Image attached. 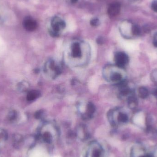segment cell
Here are the masks:
<instances>
[{"instance_id": "cell-1", "label": "cell", "mask_w": 157, "mask_h": 157, "mask_svg": "<svg viewBox=\"0 0 157 157\" xmlns=\"http://www.w3.org/2000/svg\"><path fill=\"white\" fill-rule=\"evenodd\" d=\"M51 29L50 31L51 35L54 36H57L60 32L65 28L66 24L60 18L55 17L52 19L51 22Z\"/></svg>"}, {"instance_id": "cell-2", "label": "cell", "mask_w": 157, "mask_h": 157, "mask_svg": "<svg viewBox=\"0 0 157 157\" xmlns=\"http://www.w3.org/2000/svg\"><path fill=\"white\" fill-rule=\"evenodd\" d=\"M132 157H152V153H149L143 146L138 144L134 147L132 151Z\"/></svg>"}, {"instance_id": "cell-3", "label": "cell", "mask_w": 157, "mask_h": 157, "mask_svg": "<svg viewBox=\"0 0 157 157\" xmlns=\"http://www.w3.org/2000/svg\"><path fill=\"white\" fill-rule=\"evenodd\" d=\"M115 58L116 64L119 67H124L128 63V57L124 52H117L115 54Z\"/></svg>"}, {"instance_id": "cell-4", "label": "cell", "mask_w": 157, "mask_h": 157, "mask_svg": "<svg viewBox=\"0 0 157 157\" xmlns=\"http://www.w3.org/2000/svg\"><path fill=\"white\" fill-rule=\"evenodd\" d=\"M23 24L24 28L29 31H33L37 28V22L30 17L25 18Z\"/></svg>"}, {"instance_id": "cell-5", "label": "cell", "mask_w": 157, "mask_h": 157, "mask_svg": "<svg viewBox=\"0 0 157 157\" xmlns=\"http://www.w3.org/2000/svg\"><path fill=\"white\" fill-rule=\"evenodd\" d=\"M82 55V48L80 44L74 42L71 46V56L75 58H80Z\"/></svg>"}, {"instance_id": "cell-6", "label": "cell", "mask_w": 157, "mask_h": 157, "mask_svg": "<svg viewBox=\"0 0 157 157\" xmlns=\"http://www.w3.org/2000/svg\"><path fill=\"white\" fill-rule=\"evenodd\" d=\"M121 6L120 3L117 2H114L110 5L108 9V14L111 17L117 16L121 11Z\"/></svg>"}, {"instance_id": "cell-7", "label": "cell", "mask_w": 157, "mask_h": 157, "mask_svg": "<svg viewBox=\"0 0 157 157\" xmlns=\"http://www.w3.org/2000/svg\"><path fill=\"white\" fill-rule=\"evenodd\" d=\"M40 96V93L36 90H32L28 92L27 95V99L28 101H35Z\"/></svg>"}, {"instance_id": "cell-8", "label": "cell", "mask_w": 157, "mask_h": 157, "mask_svg": "<svg viewBox=\"0 0 157 157\" xmlns=\"http://www.w3.org/2000/svg\"><path fill=\"white\" fill-rule=\"evenodd\" d=\"M123 77L121 74L118 72L112 73L110 76L109 80L111 81L114 83H120L122 82Z\"/></svg>"}, {"instance_id": "cell-9", "label": "cell", "mask_w": 157, "mask_h": 157, "mask_svg": "<svg viewBox=\"0 0 157 157\" xmlns=\"http://www.w3.org/2000/svg\"><path fill=\"white\" fill-rule=\"evenodd\" d=\"M139 96L141 98L144 99L148 97L149 92L148 90L144 87H141L139 89Z\"/></svg>"}, {"instance_id": "cell-10", "label": "cell", "mask_w": 157, "mask_h": 157, "mask_svg": "<svg viewBox=\"0 0 157 157\" xmlns=\"http://www.w3.org/2000/svg\"><path fill=\"white\" fill-rule=\"evenodd\" d=\"M7 138V134L4 129H0V144L4 143Z\"/></svg>"}, {"instance_id": "cell-11", "label": "cell", "mask_w": 157, "mask_h": 157, "mask_svg": "<svg viewBox=\"0 0 157 157\" xmlns=\"http://www.w3.org/2000/svg\"><path fill=\"white\" fill-rule=\"evenodd\" d=\"M18 117V113L15 110H12L9 112L8 118L11 121H14L17 120Z\"/></svg>"}, {"instance_id": "cell-12", "label": "cell", "mask_w": 157, "mask_h": 157, "mask_svg": "<svg viewBox=\"0 0 157 157\" xmlns=\"http://www.w3.org/2000/svg\"><path fill=\"white\" fill-rule=\"evenodd\" d=\"M128 102L130 108L134 109L136 107V105H137V100L134 97H130L129 98Z\"/></svg>"}, {"instance_id": "cell-13", "label": "cell", "mask_w": 157, "mask_h": 157, "mask_svg": "<svg viewBox=\"0 0 157 157\" xmlns=\"http://www.w3.org/2000/svg\"><path fill=\"white\" fill-rule=\"evenodd\" d=\"M118 120L121 122L126 123L127 122L128 117L126 114H124V113H120L118 117Z\"/></svg>"}, {"instance_id": "cell-14", "label": "cell", "mask_w": 157, "mask_h": 157, "mask_svg": "<svg viewBox=\"0 0 157 157\" xmlns=\"http://www.w3.org/2000/svg\"><path fill=\"white\" fill-rule=\"evenodd\" d=\"M132 32L134 35H139L141 32L139 27L136 25H134L132 27Z\"/></svg>"}, {"instance_id": "cell-15", "label": "cell", "mask_w": 157, "mask_h": 157, "mask_svg": "<svg viewBox=\"0 0 157 157\" xmlns=\"http://www.w3.org/2000/svg\"><path fill=\"white\" fill-rule=\"evenodd\" d=\"M151 79L153 82H157V69H154L150 75Z\"/></svg>"}, {"instance_id": "cell-16", "label": "cell", "mask_w": 157, "mask_h": 157, "mask_svg": "<svg viewBox=\"0 0 157 157\" xmlns=\"http://www.w3.org/2000/svg\"><path fill=\"white\" fill-rule=\"evenodd\" d=\"M90 24L92 26H97L100 24V21L98 19H93L91 20Z\"/></svg>"}, {"instance_id": "cell-17", "label": "cell", "mask_w": 157, "mask_h": 157, "mask_svg": "<svg viewBox=\"0 0 157 157\" xmlns=\"http://www.w3.org/2000/svg\"><path fill=\"white\" fill-rule=\"evenodd\" d=\"M18 88L19 90L23 92L26 89L27 87L26 86L25 82H21V83H19V85H18Z\"/></svg>"}, {"instance_id": "cell-18", "label": "cell", "mask_w": 157, "mask_h": 157, "mask_svg": "<svg viewBox=\"0 0 157 157\" xmlns=\"http://www.w3.org/2000/svg\"><path fill=\"white\" fill-rule=\"evenodd\" d=\"M152 8L155 12H157V0L154 1L151 5Z\"/></svg>"}, {"instance_id": "cell-19", "label": "cell", "mask_w": 157, "mask_h": 157, "mask_svg": "<svg viewBox=\"0 0 157 157\" xmlns=\"http://www.w3.org/2000/svg\"><path fill=\"white\" fill-rule=\"evenodd\" d=\"M152 157H157V147L155 148L153 152L152 153Z\"/></svg>"}, {"instance_id": "cell-20", "label": "cell", "mask_w": 157, "mask_h": 157, "mask_svg": "<svg viewBox=\"0 0 157 157\" xmlns=\"http://www.w3.org/2000/svg\"><path fill=\"white\" fill-rule=\"evenodd\" d=\"M153 45L154 46L156 47H157V33L156 34V35L154 37V41H153Z\"/></svg>"}, {"instance_id": "cell-21", "label": "cell", "mask_w": 157, "mask_h": 157, "mask_svg": "<svg viewBox=\"0 0 157 157\" xmlns=\"http://www.w3.org/2000/svg\"><path fill=\"white\" fill-rule=\"evenodd\" d=\"M153 95L155 97L157 98V89L154 90V92H153Z\"/></svg>"}, {"instance_id": "cell-22", "label": "cell", "mask_w": 157, "mask_h": 157, "mask_svg": "<svg viewBox=\"0 0 157 157\" xmlns=\"http://www.w3.org/2000/svg\"><path fill=\"white\" fill-rule=\"evenodd\" d=\"M71 2L72 3H75L78 1V0H70Z\"/></svg>"}]
</instances>
